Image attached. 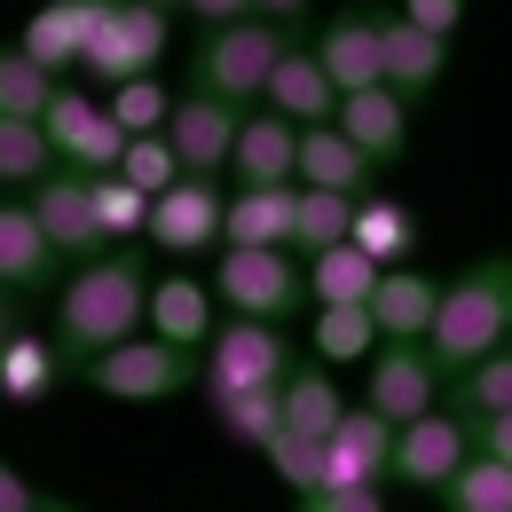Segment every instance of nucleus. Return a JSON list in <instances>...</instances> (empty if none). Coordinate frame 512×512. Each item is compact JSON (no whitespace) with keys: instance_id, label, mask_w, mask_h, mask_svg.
Returning <instances> with one entry per match:
<instances>
[{"instance_id":"3","label":"nucleus","mask_w":512,"mask_h":512,"mask_svg":"<svg viewBox=\"0 0 512 512\" xmlns=\"http://www.w3.org/2000/svg\"><path fill=\"white\" fill-rule=\"evenodd\" d=\"M292 48H300V40H292L284 24H268V16L221 24V32H197L190 87L221 95V103H237V111H253V103H268V79H276V64H284Z\"/></svg>"},{"instance_id":"35","label":"nucleus","mask_w":512,"mask_h":512,"mask_svg":"<svg viewBox=\"0 0 512 512\" xmlns=\"http://www.w3.org/2000/svg\"><path fill=\"white\" fill-rule=\"evenodd\" d=\"M347 237H355V197L300 190V237H292V253H300V260H323V253H339Z\"/></svg>"},{"instance_id":"45","label":"nucleus","mask_w":512,"mask_h":512,"mask_svg":"<svg viewBox=\"0 0 512 512\" xmlns=\"http://www.w3.org/2000/svg\"><path fill=\"white\" fill-rule=\"evenodd\" d=\"M0 512H40V489H32L16 465H0Z\"/></svg>"},{"instance_id":"26","label":"nucleus","mask_w":512,"mask_h":512,"mask_svg":"<svg viewBox=\"0 0 512 512\" xmlns=\"http://www.w3.org/2000/svg\"><path fill=\"white\" fill-rule=\"evenodd\" d=\"M347 394L331 386V363H316V355H300L292 363V379H284V426L292 434H308V442H331L339 426H347Z\"/></svg>"},{"instance_id":"42","label":"nucleus","mask_w":512,"mask_h":512,"mask_svg":"<svg viewBox=\"0 0 512 512\" xmlns=\"http://www.w3.org/2000/svg\"><path fill=\"white\" fill-rule=\"evenodd\" d=\"M292 512H386V489H316Z\"/></svg>"},{"instance_id":"13","label":"nucleus","mask_w":512,"mask_h":512,"mask_svg":"<svg viewBox=\"0 0 512 512\" xmlns=\"http://www.w3.org/2000/svg\"><path fill=\"white\" fill-rule=\"evenodd\" d=\"M32 197V213H40V229H48V245L64 260H103L111 253V237H103V213H95V174H71V166H56Z\"/></svg>"},{"instance_id":"34","label":"nucleus","mask_w":512,"mask_h":512,"mask_svg":"<svg viewBox=\"0 0 512 512\" xmlns=\"http://www.w3.org/2000/svg\"><path fill=\"white\" fill-rule=\"evenodd\" d=\"M442 512H512V465L505 457H465L442 489Z\"/></svg>"},{"instance_id":"43","label":"nucleus","mask_w":512,"mask_h":512,"mask_svg":"<svg viewBox=\"0 0 512 512\" xmlns=\"http://www.w3.org/2000/svg\"><path fill=\"white\" fill-rule=\"evenodd\" d=\"M182 8L197 16V32H221V24H245L253 16V0H182Z\"/></svg>"},{"instance_id":"2","label":"nucleus","mask_w":512,"mask_h":512,"mask_svg":"<svg viewBox=\"0 0 512 512\" xmlns=\"http://www.w3.org/2000/svg\"><path fill=\"white\" fill-rule=\"evenodd\" d=\"M505 339H512V253H481L457 284H442V316L426 331V355L442 363V379H465Z\"/></svg>"},{"instance_id":"36","label":"nucleus","mask_w":512,"mask_h":512,"mask_svg":"<svg viewBox=\"0 0 512 512\" xmlns=\"http://www.w3.org/2000/svg\"><path fill=\"white\" fill-rule=\"evenodd\" d=\"M56 87H64V79H48L24 48H0V119H48Z\"/></svg>"},{"instance_id":"28","label":"nucleus","mask_w":512,"mask_h":512,"mask_svg":"<svg viewBox=\"0 0 512 512\" xmlns=\"http://www.w3.org/2000/svg\"><path fill=\"white\" fill-rule=\"evenodd\" d=\"M442 56H449V40L418 32L410 16H394V8H386V87H394V95H410V103H418V95L442 79Z\"/></svg>"},{"instance_id":"5","label":"nucleus","mask_w":512,"mask_h":512,"mask_svg":"<svg viewBox=\"0 0 512 512\" xmlns=\"http://www.w3.org/2000/svg\"><path fill=\"white\" fill-rule=\"evenodd\" d=\"M300 347L284 323H253V316H221V331L205 339V394H276L292 379Z\"/></svg>"},{"instance_id":"33","label":"nucleus","mask_w":512,"mask_h":512,"mask_svg":"<svg viewBox=\"0 0 512 512\" xmlns=\"http://www.w3.org/2000/svg\"><path fill=\"white\" fill-rule=\"evenodd\" d=\"M205 402H213V426L237 449H268L284 434V386L276 394H205Z\"/></svg>"},{"instance_id":"23","label":"nucleus","mask_w":512,"mask_h":512,"mask_svg":"<svg viewBox=\"0 0 512 512\" xmlns=\"http://www.w3.org/2000/svg\"><path fill=\"white\" fill-rule=\"evenodd\" d=\"M71 371V347L64 339H48V331H16L8 347H0V402H16V410H32V402H48Z\"/></svg>"},{"instance_id":"11","label":"nucleus","mask_w":512,"mask_h":512,"mask_svg":"<svg viewBox=\"0 0 512 512\" xmlns=\"http://www.w3.org/2000/svg\"><path fill=\"white\" fill-rule=\"evenodd\" d=\"M221 221H229V190H221V182L182 174L174 190L150 205V253H166V260H205V253H221Z\"/></svg>"},{"instance_id":"25","label":"nucleus","mask_w":512,"mask_h":512,"mask_svg":"<svg viewBox=\"0 0 512 512\" xmlns=\"http://www.w3.org/2000/svg\"><path fill=\"white\" fill-rule=\"evenodd\" d=\"M268 111H284L292 127H331V119H339V87H331V71L316 64V48H292V56L276 64Z\"/></svg>"},{"instance_id":"39","label":"nucleus","mask_w":512,"mask_h":512,"mask_svg":"<svg viewBox=\"0 0 512 512\" xmlns=\"http://www.w3.org/2000/svg\"><path fill=\"white\" fill-rule=\"evenodd\" d=\"M268 465L284 473V489H292V497H316V489H331V442H308V434H292V426L268 442Z\"/></svg>"},{"instance_id":"41","label":"nucleus","mask_w":512,"mask_h":512,"mask_svg":"<svg viewBox=\"0 0 512 512\" xmlns=\"http://www.w3.org/2000/svg\"><path fill=\"white\" fill-rule=\"evenodd\" d=\"M402 16H410L418 32H434V40H457V24H465V0H402Z\"/></svg>"},{"instance_id":"4","label":"nucleus","mask_w":512,"mask_h":512,"mask_svg":"<svg viewBox=\"0 0 512 512\" xmlns=\"http://www.w3.org/2000/svg\"><path fill=\"white\" fill-rule=\"evenodd\" d=\"M213 300H221V316L292 323L308 308V260L300 253H245V245H221V253H213Z\"/></svg>"},{"instance_id":"49","label":"nucleus","mask_w":512,"mask_h":512,"mask_svg":"<svg viewBox=\"0 0 512 512\" xmlns=\"http://www.w3.org/2000/svg\"><path fill=\"white\" fill-rule=\"evenodd\" d=\"M142 8H166V16H174V8H182V0H142Z\"/></svg>"},{"instance_id":"24","label":"nucleus","mask_w":512,"mask_h":512,"mask_svg":"<svg viewBox=\"0 0 512 512\" xmlns=\"http://www.w3.org/2000/svg\"><path fill=\"white\" fill-rule=\"evenodd\" d=\"M442 316V276H426V268H386L379 292H371V323H379V339H426Z\"/></svg>"},{"instance_id":"17","label":"nucleus","mask_w":512,"mask_h":512,"mask_svg":"<svg viewBox=\"0 0 512 512\" xmlns=\"http://www.w3.org/2000/svg\"><path fill=\"white\" fill-rule=\"evenodd\" d=\"M237 190H292L300 182V127L284 111L253 103L245 111V134H237V158H229Z\"/></svg>"},{"instance_id":"14","label":"nucleus","mask_w":512,"mask_h":512,"mask_svg":"<svg viewBox=\"0 0 512 512\" xmlns=\"http://www.w3.org/2000/svg\"><path fill=\"white\" fill-rule=\"evenodd\" d=\"M465 457H473V426H465V418L442 402V410H426L418 426H402V434H394V481H402V489L442 497L449 473H457Z\"/></svg>"},{"instance_id":"1","label":"nucleus","mask_w":512,"mask_h":512,"mask_svg":"<svg viewBox=\"0 0 512 512\" xmlns=\"http://www.w3.org/2000/svg\"><path fill=\"white\" fill-rule=\"evenodd\" d=\"M150 331V268L142 245H111L103 260H79V276L56 300V339L71 347V363H95L111 347H127Z\"/></svg>"},{"instance_id":"18","label":"nucleus","mask_w":512,"mask_h":512,"mask_svg":"<svg viewBox=\"0 0 512 512\" xmlns=\"http://www.w3.org/2000/svg\"><path fill=\"white\" fill-rule=\"evenodd\" d=\"M56 268H64V253L48 245L32 197H0V292H16V300L24 292H48Z\"/></svg>"},{"instance_id":"27","label":"nucleus","mask_w":512,"mask_h":512,"mask_svg":"<svg viewBox=\"0 0 512 512\" xmlns=\"http://www.w3.org/2000/svg\"><path fill=\"white\" fill-rule=\"evenodd\" d=\"M347 245H363L379 268H402V260L418 253V213H410L402 197H386V190L355 197V237H347Z\"/></svg>"},{"instance_id":"15","label":"nucleus","mask_w":512,"mask_h":512,"mask_svg":"<svg viewBox=\"0 0 512 512\" xmlns=\"http://www.w3.org/2000/svg\"><path fill=\"white\" fill-rule=\"evenodd\" d=\"M213 331H221L213 276H197V268H166V276H150V339L205 355V339H213Z\"/></svg>"},{"instance_id":"21","label":"nucleus","mask_w":512,"mask_h":512,"mask_svg":"<svg viewBox=\"0 0 512 512\" xmlns=\"http://www.w3.org/2000/svg\"><path fill=\"white\" fill-rule=\"evenodd\" d=\"M300 190L371 197V190H379V158H371V150H355L339 127H300Z\"/></svg>"},{"instance_id":"9","label":"nucleus","mask_w":512,"mask_h":512,"mask_svg":"<svg viewBox=\"0 0 512 512\" xmlns=\"http://www.w3.org/2000/svg\"><path fill=\"white\" fill-rule=\"evenodd\" d=\"M166 8H142V0H111L103 8V24H95V40H87V79H103V87H119V79H142V71L166 56Z\"/></svg>"},{"instance_id":"7","label":"nucleus","mask_w":512,"mask_h":512,"mask_svg":"<svg viewBox=\"0 0 512 512\" xmlns=\"http://www.w3.org/2000/svg\"><path fill=\"white\" fill-rule=\"evenodd\" d=\"M442 363L426 355V339H386L371 355V379H363V410H379L386 426H418L426 410H442Z\"/></svg>"},{"instance_id":"19","label":"nucleus","mask_w":512,"mask_h":512,"mask_svg":"<svg viewBox=\"0 0 512 512\" xmlns=\"http://www.w3.org/2000/svg\"><path fill=\"white\" fill-rule=\"evenodd\" d=\"M394 434L402 426H386L379 410H347V426L331 434V489H386L394 481Z\"/></svg>"},{"instance_id":"12","label":"nucleus","mask_w":512,"mask_h":512,"mask_svg":"<svg viewBox=\"0 0 512 512\" xmlns=\"http://www.w3.org/2000/svg\"><path fill=\"white\" fill-rule=\"evenodd\" d=\"M237 134H245V111H237V103H221V95H205V87H190V95L174 103V127H166V142H174L182 174H197V182H221V174H229V158H237Z\"/></svg>"},{"instance_id":"22","label":"nucleus","mask_w":512,"mask_h":512,"mask_svg":"<svg viewBox=\"0 0 512 512\" xmlns=\"http://www.w3.org/2000/svg\"><path fill=\"white\" fill-rule=\"evenodd\" d=\"M331 127L347 134L355 150H371L379 166H394L402 150H410V95H394V87H363V95H339V119Z\"/></svg>"},{"instance_id":"30","label":"nucleus","mask_w":512,"mask_h":512,"mask_svg":"<svg viewBox=\"0 0 512 512\" xmlns=\"http://www.w3.org/2000/svg\"><path fill=\"white\" fill-rule=\"evenodd\" d=\"M56 166L64 158H56L40 119H0V190H40Z\"/></svg>"},{"instance_id":"44","label":"nucleus","mask_w":512,"mask_h":512,"mask_svg":"<svg viewBox=\"0 0 512 512\" xmlns=\"http://www.w3.org/2000/svg\"><path fill=\"white\" fill-rule=\"evenodd\" d=\"M473 449H481V457H505V465H512V410H505V418H481V426H473Z\"/></svg>"},{"instance_id":"20","label":"nucleus","mask_w":512,"mask_h":512,"mask_svg":"<svg viewBox=\"0 0 512 512\" xmlns=\"http://www.w3.org/2000/svg\"><path fill=\"white\" fill-rule=\"evenodd\" d=\"M292 237H300V182H292V190H229L221 245H245V253H292Z\"/></svg>"},{"instance_id":"38","label":"nucleus","mask_w":512,"mask_h":512,"mask_svg":"<svg viewBox=\"0 0 512 512\" xmlns=\"http://www.w3.org/2000/svg\"><path fill=\"white\" fill-rule=\"evenodd\" d=\"M174 103H182V95H166L158 71H142V79H119V87H111V119H119L127 134H166V127H174Z\"/></svg>"},{"instance_id":"37","label":"nucleus","mask_w":512,"mask_h":512,"mask_svg":"<svg viewBox=\"0 0 512 512\" xmlns=\"http://www.w3.org/2000/svg\"><path fill=\"white\" fill-rule=\"evenodd\" d=\"M95 213L111 245H150V197L134 190L127 174H95Z\"/></svg>"},{"instance_id":"8","label":"nucleus","mask_w":512,"mask_h":512,"mask_svg":"<svg viewBox=\"0 0 512 512\" xmlns=\"http://www.w3.org/2000/svg\"><path fill=\"white\" fill-rule=\"evenodd\" d=\"M48 142H56V158H64L71 174H119V158H127L134 134L111 119V103H95V95H79V87H56V103H48Z\"/></svg>"},{"instance_id":"48","label":"nucleus","mask_w":512,"mask_h":512,"mask_svg":"<svg viewBox=\"0 0 512 512\" xmlns=\"http://www.w3.org/2000/svg\"><path fill=\"white\" fill-rule=\"evenodd\" d=\"M40 512H79V505H64V497H40Z\"/></svg>"},{"instance_id":"40","label":"nucleus","mask_w":512,"mask_h":512,"mask_svg":"<svg viewBox=\"0 0 512 512\" xmlns=\"http://www.w3.org/2000/svg\"><path fill=\"white\" fill-rule=\"evenodd\" d=\"M119 174H127V182L150 197V205H158V197L182 182V158H174V142H166V134H134L127 158H119Z\"/></svg>"},{"instance_id":"10","label":"nucleus","mask_w":512,"mask_h":512,"mask_svg":"<svg viewBox=\"0 0 512 512\" xmlns=\"http://www.w3.org/2000/svg\"><path fill=\"white\" fill-rule=\"evenodd\" d=\"M316 64L331 71V87H339V95L386 87V8H371V0L331 8V24L316 32Z\"/></svg>"},{"instance_id":"47","label":"nucleus","mask_w":512,"mask_h":512,"mask_svg":"<svg viewBox=\"0 0 512 512\" xmlns=\"http://www.w3.org/2000/svg\"><path fill=\"white\" fill-rule=\"evenodd\" d=\"M16 331H24V316H16V292H0V347H8Z\"/></svg>"},{"instance_id":"16","label":"nucleus","mask_w":512,"mask_h":512,"mask_svg":"<svg viewBox=\"0 0 512 512\" xmlns=\"http://www.w3.org/2000/svg\"><path fill=\"white\" fill-rule=\"evenodd\" d=\"M103 8H111V0H48V8H32V16H24L16 48L48 71V79H64V71L87 64V40H95Z\"/></svg>"},{"instance_id":"29","label":"nucleus","mask_w":512,"mask_h":512,"mask_svg":"<svg viewBox=\"0 0 512 512\" xmlns=\"http://www.w3.org/2000/svg\"><path fill=\"white\" fill-rule=\"evenodd\" d=\"M379 276L386 268L363 253V245H339V253L308 260V300H316V308H371Z\"/></svg>"},{"instance_id":"31","label":"nucleus","mask_w":512,"mask_h":512,"mask_svg":"<svg viewBox=\"0 0 512 512\" xmlns=\"http://www.w3.org/2000/svg\"><path fill=\"white\" fill-rule=\"evenodd\" d=\"M308 347H316V363H371L386 339L379 323H371V308H316V331H308Z\"/></svg>"},{"instance_id":"46","label":"nucleus","mask_w":512,"mask_h":512,"mask_svg":"<svg viewBox=\"0 0 512 512\" xmlns=\"http://www.w3.org/2000/svg\"><path fill=\"white\" fill-rule=\"evenodd\" d=\"M253 16L284 24V32H300V24H308V0H253Z\"/></svg>"},{"instance_id":"6","label":"nucleus","mask_w":512,"mask_h":512,"mask_svg":"<svg viewBox=\"0 0 512 512\" xmlns=\"http://www.w3.org/2000/svg\"><path fill=\"white\" fill-rule=\"evenodd\" d=\"M95 394H111V402H166V394H182V386H205V355L190 347H166V339H127V347H111V355H95V363H79Z\"/></svg>"},{"instance_id":"32","label":"nucleus","mask_w":512,"mask_h":512,"mask_svg":"<svg viewBox=\"0 0 512 512\" xmlns=\"http://www.w3.org/2000/svg\"><path fill=\"white\" fill-rule=\"evenodd\" d=\"M449 410H457L465 426H481V418H505V410H512V339L489 355V363H473L465 379H449Z\"/></svg>"}]
</instances>
